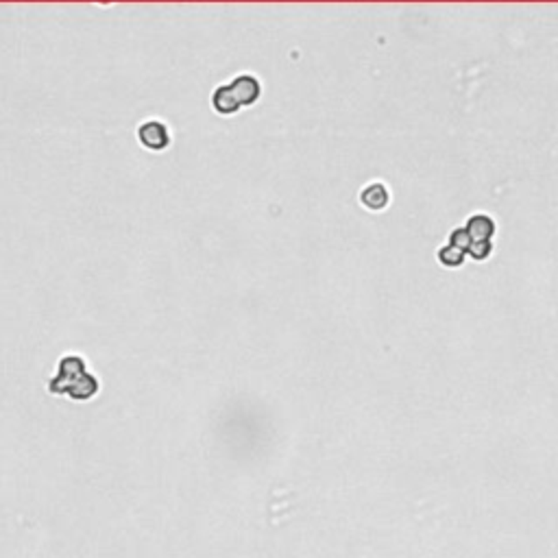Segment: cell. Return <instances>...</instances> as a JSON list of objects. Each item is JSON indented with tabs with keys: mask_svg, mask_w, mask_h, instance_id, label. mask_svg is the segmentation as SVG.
<instances>
[{
	"mask_svg": "<svg viewBox=\"0 0 558 558\" xmlns=\"http://www.w3.org/2000/svg\"><path fill=\"white\" fill-rule=\"evenodd\" d=\"M258 98H260V81L256 77L242 74L234 83L222 85L214 92L212 105L218 114H234L240 107L256 103Z\"/></svg>",
	"mask_w": 558,
	"mask_h": 558,
	"instance_id": "cell-1",
	"label": "cell"
},
{
	"mask_svg": "<svg viewBox=\"0 0 558 558\" xmlns=\"http://www.w3.org/2000/svg\"><path fill=\"white\" fill-rule=\"evenodd\" d=\"M79 386H85L88 391L96 393L98 382L85 371V362L77 356H68L59 362V375L50 379V391L53 393H70L74 399H81Z\"/></svg>",
	"mask_w": 558,
	"mask_h": 558,
	"instance_id": "cell-2",
	"label": "cell"
},
{
	"mask_svg": "<svg viewBox=\"0 0 558 558\" xmlns=\"http://www.w3.org/2000/svg\"><path fill=\"white\" fill-rule=\"evenodd\" d=\"M138 140L142 142V146H146L150 150H162L170 144V136H168L166 124L160 120L144 122L138 129Z\"/></svg>",
	"mask_w": 558,
	"mask_h": 558,
	"instance_id": "cell-3",
	"label": "cell"
},
{
	"mask_svg": "<svg viewBox=\"0 0 558 558\" xmlns=\"http://www.w3.org/2000/svg\"><path fill=\"white\" fill-rule=\"evenodd\" d=\"M360 201H362V206H367L369 210L377 212V210H384L388 206V190L386 186L382 184H371L362 190L360 194Z\"/></svg>",
	"mask_w": 558,
	"mask_h": 558,
	"instance_id": "cell-4",
	"label": "cell"
},
{
	"mask_svg": "<svg viewBox=\"0 0 558 558\" xmlns=\"http://www.w3.org/2000/svg\"><path fill=\"white\" fill-rule=\"evenodd\" d=\"M465 230L469 232V236L473 240H491L495 234V222H493V218H489L485 214H477V216H471L467 220Z\"/></svg>",
	"mask_w": 558,
	"mask_h": 558,
	"instance_id": "cell-5",
	"label": "cell"
},
{
	"mask_svg": "<svg viewBox=\"0 0 558 558\" xmlns=\"http://www.w3.org/2000/svg\"><path fill=\"white\" fill-rule=\"evenodd\" d=\"M439 262L443 264V266H447V268H458L463 262H465V251H461V249H456V247H451V244H447V247H443L441 251H439Z\"/></svg>",
	"mask_w": 558,
	"mask_h": 558,
	"instance_id": "cell-6",
	"label": "cell"
},
{
	"mask_svg": "<svg viewBox=\"0 0 558 558\" xmlns=\"http://www.w3.org/2000/svg\"><path fill=\"white\" fill-rule=\"evenodd\" d=\"M449 244L467 253V251L471 249V244H473V238L469 236V232L465 230V227H458V230H453V232H451V236H449Z\"/></svg>",
	"mask_w": 558,
	"mask_h": 558,
	"instance_id": "cell-7",
	"label": "cell"
},
{
	"mask_svg": "<svg viewBox=\"0 0 558 558\" xmlns=\"http://www.w3.org/2000/svg\"><path fill=\"white\" fill-rule=\"evenodd\" d=\"M467 253L473 260L482 262V260H487L493 253V242L491 240H473V244H471V249Z\"/></svg>",
	"mask_w": 558,
	"mask_h": 558,
	"instance_id": "cell-8",
	"label": "cell"
}]
</instances>
